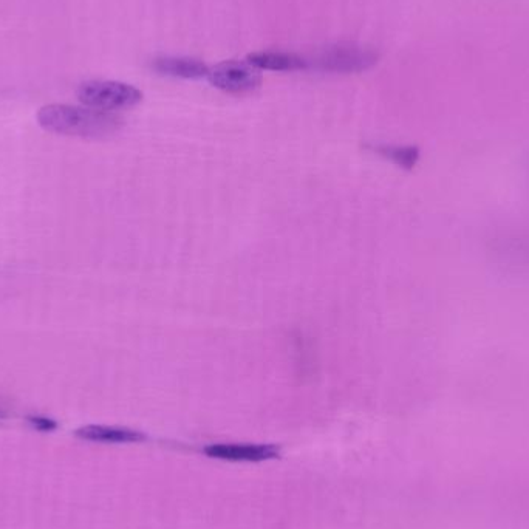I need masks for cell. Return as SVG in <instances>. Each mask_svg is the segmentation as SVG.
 I'll use <instances>...</instances> for the list:
<instances>
[{"instance_id": "5", "label": "cell", "mask_w": 529, "mask_h": 529, "mask_svg": "<svg viewBox=\"0 0 529 529\" xmlns=\"http://www.w3.org/2000/svg\"><path fill=\"white\" fill-rule=\"evenodd\" d=\"M209 458L226 461H267L279 457V449L273 444L219 443L205 448Z\"/></svg>"}, {"instance_id": "9", "label": "cell", "mask_w": 529, "mask_h": 529, "mask_svg": "<svg viewBox=\"0 0 529 529\" xmlns=\"http://www.w3.org/2000/svg\"><path fill=\"white\" fill-rule=\"evenodd\" d=\"M375 151L384 157L392 158L395 163L401 164V166H412L417 158V151L412 147H398V146H378Z\"/></svg>"}, {"instance_id": "3", "label": "cell", "mask_w": 529, "mask_h": 529, "mask_svg": "<svg viewBox=\"0 0 529 529\" xmlns=\"http://www.w3.org/2000/svg\"><path fill=\"white\" fill-rule=\"evenodd\" d=\"M78 99L92 109L115 112L138 106L143 101V93L124 82L89 81L79 87Z\"/></svg>"}, {"instance_id": "6", "label": "cell", "mask_w": 529, "mask_h": 529, "mask_svg": "<svg viewBox=\"0 0 529 529\" xmlns=\"http://www.w3.org/2000/svg\"><path fill=\"white\" fill-rule=\"evenodd\" d=\"M152 69L158 75L178 79L208 78L209 67L203 61L186 56H161L152 62Z\"/></svg>"}, {"instance_id": "8", "label": "cell", "mask_w": 529, "mask_h": 529, "mask_svg": "<svg viewBox=\"0 0 529 529\" xmlns=\"http://www.w3.org/2000/svg\"><path fill=\"white\" fill-rule=\"evenodd\" d=\"M76 437L81 440L93 441V443L129 444L141 443L146 440L143 432L129 429V427L103 426V424H89L79 427L75 432Z\"/></svg>"}, {"instance_id": "7", "label": "cell", "mask_w": 529, "mask_h": 529, "mask_svg": "<svg viewBox=\"0 0 529 529\" xmlns=\"http://www.w3.org/2000/svg\"><path fill=\"white\" fill-rule=\"evenodd\" d=\"M246 62L253 65L254 69L268 72H301L310 69L307 58L290 52L251 53Z\"/></svg>"}, {"instance_id": "10", "label": "cell", "mask_w": 529, "mask_h": 529, "mask_svg": "<svg viewBox=\"0 0 529 529\" xmlns=\"http://www.w3.org/2000/svg\"><path fill=\"white\" fill-rule=\"evenodd\" d=\"M27 420L31 426L35 427V429H38V431L41 432H52L55 431V429H58V423H56L55 420H52V418L41 417V415H33V417H28Z\"/></svg>"}, {"instance_id": "2", "label": "cell", "mask_w": 529, "mask_h": 529, "mask_svg": "<svg viewBox=\"0 0 529 529\" xmlns=\"http://www.w3.org/2000/svg\"><path fill=\"white\" fill-rule=\"evenodd\" d=\"M378 53L358 44H335L322 48L314 58L308 59L310 69L325 73H361L378 64Z\"/></svg>"}, {"instance_id": "4", "label": "cell", "mask_w": 529, "mask_h": 529, "mask_svg": "<svg viewBox=\"0 0 529 529\" xmlns=\"http://www.w3.org/2000/svg\"><path fill=\"white\" fill-rule=\"evenodd\" d=\"M208 81L222 92L240 95L259 89L262 76L248 62L226 61L209 70Z\"/></svg>"}, {"instance_id": "1", "label": "cell", "mask_w": 529, "mask_h": 529, "mask_svg": "<svg viewBox=\"0 0 529 529\" xmlns=\"http://www.w3.org/2000/svg\"><path fill=\"white\" fill-rule=\"evenodd\" d=\"M38 123L47 132L81 138L109 137L123 126V120L112 112L67 104L42 107L38 112Z\"/></svg>"}]
</instances>
